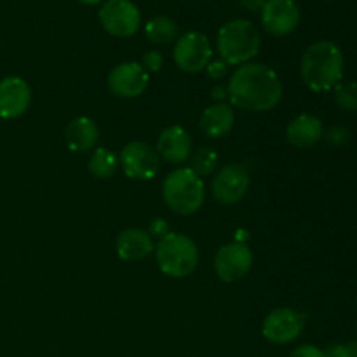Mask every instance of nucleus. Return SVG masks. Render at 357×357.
Wrapping results in <instances>:
<instances>
[{
	"label": "nucleus",
	"mask_w": 357,
	"mask_h": 357,
	"mask_svg": "<svg viewBox=\"0 0 357 357\" xmlns=\"http://www.w3.org/2000/svg\"><path fill=\"white\" fill-rule=\"evenodd\" d=\"M282 82L274 68L264 63L237 66L227 84V94L234 108L250 114L268 112L282 100Z\"/></svg>",
	"instance_id": "obj_1"
},
{
	"label": "nucleus",
	"mask_w": 357,
	"mask_h": 357,
	"mask_svg": "<svg viewBox=\"0 0 357 357\" xmlns=\"http://www.w3.org/2000/svg\"><path fill=\"white\" fill-rule=\"evenodd\" d=\"M303 84L314 93H326L337 87L344 77V54L331 40H317L305 49L300 63Z\"/></svg>",
	"instance_id": "obj_2"
},
{
	"label": "nucleus",
	"mask_w": 357,
	"mask_h": 357,
	"mask_svg": "<svg viewBox=\"0 0 357 357\" xmlns=\"http://www.w3.org/2000/svg\"><path fill=\"white\" fill-rule=\"evenodd\" d=\"M216 49L220 59L229 66L251 63L261 49V35L258 28L248 20L227 21L216 35Z\"/></svg>",
	"instance_id": "obj_3"
},
{
	"label": "nucleus",
	"mask_w": 357,
	"mask_h": 357,
	"mask_svg": "<svg viewBox=\"0 0 357 357\" xmlns=\"http://www.w3.org/2000/svg\"><path fill=\"white\" fill-rule=\"evenodd\" d=\"M162 201L176 215H195L206 201L204 180L190 167H176L164 178Z\"/></svg>",
	"instance_id": "obj_4"
},
{
	"label": "nucleus",
	"mask_w": 357,
	"mask_h": 357,
	"mask_svg": "<svg viewBox=\"0 0 357 357\" xmlns=\"http://www.w3.org/2000/svg\"><path fill=\"white\" fill-rule=\"evenodd\" d=\"M155 261L164 275L173 279L188 278L199 265V248L188 236L169 232L155 244Z\"/></svg>",
	"instance_id": "obj_5"
},
{
	"label": "nucleus",
	"mask_w": 357,
	"mask_h": 357,
	"mask_svg": "<svg viewBox=\"0 0 357 357\" xmlns=\"http://www.w3.org/2000/svg\"><path fill=\"white\" fill-rule=\"evenodd\" d=\"M98 17L103 30L112 37H132L142 26V13L131 0H105Z\"/></svg>",
	"instance_id": "obj_6"
},
{
	"label": "nucleus",
	"mask_w": 357,
	"mask_h": 357,
	"mask_svg": "<svg viewBox=\"0 0 357 357\" xmlns=\"http://www.w3.org/2000/svg\"><path fill=\"white\" fill-rule=\"evenodd\" d=\"M119 167L128 178L146 181L157 176L160 169V157L155 146L145 142H129L119 153Z\"/></svg>",
	"instance_id": "obj_7"
},
{
	"label": "nucleus",
	"mask_w": 357,
	"mask_h": 357,
	"mask_svg": "<svg viewBox=\"0 0 357 357\" xmlns=\"http://www.w3.org/2000/svg\"><path fill=\"white\" fill-rule=\"evenodd\" d=\"M173 59L185 73L204 72L213 59V47L209 38L201 31H187L174 42Z\"/></svg>",
	"instance_id": "obj_8"
},
{
	"label": "nucleus",
	"mask_w": 357,
	"mask_h": 357,
	"mask_svg": "<svg viewBox=\"0 0 357 357\" xmlns=\"http://www.w3.org/2000/svg\"><path fill=\"white\" fill-rule=\"evenodd\" d=\"M305 330V317L302 312L289 307L274 309L267 314L261 324V335L274 345H288L298 340Z\"/></svg>",
	"instance_id": "obj_9"
},
{
	"label": "nucleus",
	"mask_w": 357,
	"mask_h": 357,
	"mask_svg": "<svg viewBox=\"0 0 357 357\" xmlns=\"http://www.w3.org/2000/svg\"><path fill=\"white\" fill-rule=\"evenodd\" d=\"M250 173L241 164H227L218 167L211 181L213 197L223 206L237 204L250 190Z\"/></svg>",
	"instance_id": "obj_10"
},
{
	"label": "nucleus",
	"mask_w": 357,
	"mask_h": 357,
	"mask_svg": "<svg viewBox=\"0 0 357 357\" xmlns=\"http://www.w3.org/2000/svg\"><path fill=\"white\" fill-rule=\"evenodd\" d=\"M253 251L244 243H229L220 248L215 255V267L216 275L223 282H237L250 274L253 267Z\"/></svg>",
	"instance_id": "obj_11"
},
{
	"label": "nucleus",
	"mask_w": 357,
	"mask_h": 357,
	"mask_svg": "<svg viewBox=\"0 0 357 357\" xmlns=\"http://www.w3.org/2000/svg\"><path fill=\"white\" fill-rule=\"evenodd\" d=\"M107 86L114 96L121 100H135L142 96L150 86V75L142 63L124 61L110 70L107 77Z\"/></svg>",
	"instance_id": "obj_12"
},
{
	"label": "nucleus",
	"mask_w": 357,
	"mask_h": 357,
	"mask_svg": "<svg viewBox=\"0 0 357 357\" xmlns=\"http://www.w3.org/2000/svg\"><path fill=\"white\" fill-rule=\"evenodd\" d=\"M300 24V7L295 0H265L261 26L272 37H288Z\"/></svg>",
	"instance_id": "obj_13"
},
{
	"label": "nucleus",
	"mask_w": 357,
	"mask_h": 357,
	"mask_svg": "<svg viewBox=\"0 0 357 357\" xmlns=\"http://www.w3.org/2000/svg\"><path fill=\"white\" fill-rule=\"evenodd\" d=\"M31 105V87L21 77L10 75L0 80V117L17 119Z\"/></svg>",
	"instance_id": "obj_14"
},
{
	"label": "nucleus",
	"mask_w": 357,
	"mask_h": 357,
	"mask_svg": "<svg viewBox=\"0 0 357 357\" xmlns=\"http://www.w3.org/2000/svg\"><path fill=\"white\" fill-rule=\"evenodd\" d=\"M157 153L160 160H166L169 164L187 162L192 155V138L183 126H169L159 135L155 145Z\"/></svg>",
	"instance_id": "obj_15"
},
{
	"label": "nucleus",
	"mask_w": 357,
	"mask_h": 357,
	"mask_svg": "<svg viewBox=\"0 0 357 357\" xmlns=\"http://www.w3.org/2000/svg\"><path fill=\"white\" fill-rule=\"evenodd\" d=\"M115 250H117V257L122 261L135 264V261L149 258L155 250V244H153V239L146 230L138 229V227H129L117 236Z\"/></svg>",
	"instance_id": "obj_16"
},
{
	"label": "nucleus",
	"mask_w": 357,
	"mask_h": 357,
	"mask_svg": "<svg viewBox=\"0 0 357 357\" xmlns=\"http://www.w3.org/2000/svg\"><path fill=\"white\" fill-rule=\"evenodd\" d=\"M236 124V110L230 103H213L201 114V131L208 138L220 139L230 135Z\"/></svg>",
	"instance_id": "obj_17"
},
{
	"label": "nucleus",
	"mask_w": 357,
	"mask_h": 357,
	"mask_svg": "<svg viewBox=\"0 0 357 357\" xmlns=\"http://www.w3.org/2000/svg\"><path fill=\"white\" fill-rule=\"evenodd\" d=\"M286 138L296 149H312L324 138V126L316 115L302 114L288 124Z\"/></svg>",
	"instance_id": "obj_18"
},
{
	"label": "nucleus",
	"mask_w": 357,
	"mask_h": 357,
	"mask_svg": "<svg viewBox=\"0 0 357 357\" xmlns=\"http://www.w3.org/2000/svg\"><path fill=\"white\" fill-rule=\"evenodd\" d=\"M98 139H100V129L96 122L86 115L72 119L65 129L66 146L75 153L93 152L96 149Z\"/></svg>",
	"instance_id": "obj_19"
},
{
	"label": "nucleus",
	"mask_w": 357,
	"mask_h": 357,
	"mask_svg": "<svg viewBox=\"0 0 357 357\" xmlns=\"http://www.w3.org/2000/svg\"><path fill=\"white\" fill-rule=\"evenodd\" d=\"M87 169L96 180H108L119 171V155L105 146H96L89 157Z\"/></svg>",
	"instance_id": "obj_20"
},
{
	"label": "nucleus",
	"mask_w": 357,
	"mask_h": 357,
	"mask_svg": "<svg viewBox=\"0 0 357 357\" xmlns=\"http://www.w3.org/2000/svg\"><path fill=\"white\" fill-rule=\"evenodd\" d=\"M145 37L153 45H167L178 37V24L169 16H155L145 24Z\"/></svg>",
	"instance_id": "obj_21"
},
{
	"label": "nucleus",
	"mask_w": 357,
	"mask_h": 357,
	"mask_svg": "<svg viewBox=\"0 0 357 357\" xmlns=\"http://www.w3.org/2000/svg\"><path fill=\"white\" fill-rule=\"evenodd\" d=\"M188 160H190V166L188 167L201 178L211 176L220 167V155L211 146H202V149H199L197 152L192 153Z\"/></svg>",
	"instance_id": "obj_22"
},
{
	"label": "nucleus",
	"mask_w": 357,
	"mask_h": 357,
	"mask_svg": "<svg viewBox=\"0 0 357 357\" xmlns=\"http://www.w3.org/2000/svg\"><path fill=\"white\" fill-rule=\"evenodd\" d=\"M335 103L344 112L354 114L357 112V84L340 82L335 87Z\"/></svg>",
	"instance_id": "obj_23"
},
{
	"label": "nucleus",
	"mask_w": 357,
	"mask_h": 357,
	"mask_svg": "<svg viewBox=\"0 0 357 357\" xmlns=\"http://www.w3.org/2000/svg\"><path fill=\"white\" fill-rule=\"evenodd\" d=\"M229 68L230 66L227 65L223 59H215V61H209V65L206 66V75H208L209 80H213V82L218 84L220 80H223L227 77V73H229Z\"/></svg>",
	"instance_id": "obj_24"
},
{
	"label": "nucleus",
	"mask_w": 357,
	"mask_h": 357,
	"mask_svg": "<svg viewBox=\"0 0 357 357\" xmlns=\"http://www.w3.org/2000/svg\"><path fill=\"white\" fill-rule=\"evenodd\" d=\"M142 66L146 70V73H157L164 66V56L159 51H149L145 52L142 59Z\"/></svg>",
	"instance_id": "obj_25"
},
{
	"label": "nucleus",
	"mask_w": 357,
	"mask_h": 357,
	"mask_svg": "<svg viewBox=\"0 0 357 357\" xmlns=\"http://www.w3.org/2000/svg\"><path fill=\"white\" fill-rule=\"evenodd\" d=\"M146 232L150 234V237H152V239L160 241V239H164V237H166L167 234L171 232V230H169V225H167L166 220H164V218H153L152 222H150L149 230H146Z\"/></svg>",
	"instance_id": "obj_26"
},
{
	"label": "nucleus",
	"mask_w": 357,
	"mask_h": 357,
	"mask_svg": "<svg viewBox=\"0 0 357 357\" xmlns=\"http://www.w3.org/2000/svg\"><path fill=\"white\" fill-rule=\"evenodd\" d=\"M289 357H326L324 354L323 349H319L317 345H300V347H296L295 351L289 354Z\"/></svg>",
	"instance_id": "obj_27"
},
{
	"label": "nucleus",
	"mask_w": 357,
	"mask_h": 357,
	"mask_svg": "<svg viewBox=\"0 0 357 357\" xmlns=\"http://www.w3.org/2000/svg\"><path fill=\"white\" fill-rule=\"evenodd\" d=\"M328 142L333 143V145H344L349 142V132L344 128H333L328 132Z\"/></svg>",
	"instance_id": "obj_28"
},
{
	"label": "nucleus",
	"mask_w": 357,
	"mask_h": 357,
	"mask_svg": "<svg viewBox=\"0 0 357 357\" xmlns=\"http://www.w3.org/2000/svg\"><path fill=\"white\" fill-rule=\"evenodd\" d=\"M326 357H347V344H333L324 351Z\"/></svg>",
	"instance_id": "obj_29"
},
{
	"label": "nucleus",
	"mask_w": 357,
	"mask_h": 357,
	"mask_svg": "<svg viewBox=\"0 0 357 357\" xmlns=\"http://www.w3.org/2000/svg\"><path fill=\"white\" fill-rule=\"evenodd\" d=\"M211 98L215 100V103H225V100L229 98V94H227V86L215 84L211 89Z\"/></svg>",
	"instance_id": "obj_30"
},
{
	"label": "nucleus",
	"mask_w": 357,
	"mask_h": 357,
	"mask_svg": "<svg viewBox=\"0 0 357 357\" xmlns=\"http://www.w3.org/2000/svg\"><path fill=\"white\" fill-rule=\"evenodd\" d=\"M347 357H357V340L347 344Z\"/></svg>",
	"instance_id": "obj_31"
},
{
	"label": "nucleus",
	"mask_w": 357,
	"mask_h": 357,
	"mask_svg": "<svg viewBox=\"0 0 357 357\" xmlns=\"http://www.w3.org/2000/svg\"><path fill=\"white\" fill-rule=\"evenodd\" d=\"M84 6H98V3H103L105 0H79Z\"/></svg>",
	"instance_id": "obj_32"
},
{
	"label": "nucleus",
	"mask_w": 357,
	"mask_h": 357,
	"mask_svg": "<svg viewBox=\"0 0 357 357\" xmlns=\"http://www.w3.org/2000/svg\"><path fill=\"white\" fill-rule=\"evenodd\" d=\"M356 300H357V296H356Z\"/></svg>",
	"instance_id": "obj_33"
}]
</instances>
